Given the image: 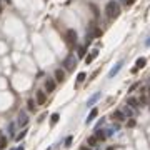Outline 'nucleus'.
Masks as SVG:
<instances>
[{
	"mask_svg": "<svg viewBox=\"0 0 150 150\" xmlns=\"http://www.w3.org/2000/svg\"><path fill=\"white\" fill-rule=\"evenodd\" d=\"M105 12H107V17L108 18H117V17L120 15V5L117 3L115 0H110L105 7Z\"/></svg>",
	"mask_w": 150,
	"mask_h": 150,
	"instance_id": "1",
	"label": "nucleus"
},
{
	"mask_svg": "<svg viewBox=\"0 0 150 150\" xmlns=\"http://www.w3.org/2000/svg\"><path fill=\"white\" fill-rule=\"evenodd\" d=\"M63 65H65V68L68 70V72H72L73 68H75V65H77L75 55H73V53H68V55L65 57V60H63Z\"/></svg>",
	"mask_w": 150,
	"mask_h": 150,
	"instance_id": "2",
	"label": "nucleus"
},
{
	"mask_svg": "<svg viewBox=\"0 0 150 150\" xmlns=\"http://www.w3.org/2000/svg\"><path fill=\"white\" fill-rule=\"evenodd\" d=\"M65 40H67V45L68 47H73V45L77 44V32L73 28H68L67 33H65Z\"/></svg>",
	"mask_w": 150,
	"mask_h": 150,
	"instance_id": "3",
	"label": "nucleus"
},
{
	"mask_svg": "<svg viewBox=\"0 0 150 150\" xmlns=\"http://www.w3.org/2000/svg\"><path fill=\"white\" fill-rule=\"evenodd\" d=\"M97 57H99V50L95 49V50H92V53H90V55L85 57V63H87V65H89V63H92V62H94Z\"/></svg>",
	"mask_w": 150,
	"mask_h": 150,
	"instance_id": "4",
	"label": "nucleus"
},
{
	"mask_svg": "<svg viewBox=\"0 0 150 150\" xmlns=\"http://www.w3.org/2000/svg\"><path fill=\"white\" fill-rule=\"evenodd\" d=\"M55 80L57 82H63V80H65V72H63L62 68H57L55 70Z\"/></svg>",
	"mask_w": 150,
	"mask_h": 150,
	"instance_id": "5",
	"label": "nucleus"
},
{
	"mask_svg": "<svg viewBox=\"0 0 150 150\" xmlns=\"http://www.w3.org/2000/svg\"><path fill=\"white\" fill-rule=\"evenodd\" d=\"M45 100H47V95H45V92H37V103H39V105H44Z\"/></svg>",
	"mask_w": 150,
	"mask_h": 150,
	"instance_id": "6",
	"label": "nucleus"
},
{
	"mask_svg": "<svg viewBox=\"0 0 150 150\" xmlns=\"http://www.w3.org/2000/svg\"><path fill=\"white\" fill-rule=\"evenodd\" d=\"M97 115H99V110H97V108H92V110H90V113H89V117H87V125H89L90 122H94V118Z\"/></svg>",
	"mask_w": 150,
	"mask_h": 150,
	"instance_id": "7",
	"label": "nucleus"
},
{
	"mask_svg": "<svg viewBox=\"0 0 150 150\" xmlns=\"http://www.w3.org/2000/svg\"><path fill=\"white\" fill-rule=\"evenodd\" d=\"M113 118H115L117 122H122V120H125V113L120 110H115L113 112Z\"/></svg>",
	"mask_w": 150,
	"mask_h": 150,
	"instance_id": "8",
	"label": "nucleus"
},
{
	"mask_svg": "<svg viewBox=\"0 0 150 150\" xmlns=\"http://www.w3.org/2000/svg\"><path fill=\"white\" fill-rule=\"evenodd\" d=\"M127 103H128L130 107H132V108H137L140 102H139L137 99H135V97H128V99H127Z\"/></svg>",
	"mask_w": 150,
	"mask_h": 150,
	"instance_id": "9",
	"label": "nucleus"
},
{
	"mask_svg": "<svg viewBox=\"0 0 150 150\" xmlns=\"http://www.w3.org/2000/svg\"><path fill=\"white\" fill-rule=\"evenodd\" d=\"M120 68H122V62H118V63H117V65L113 67V68H112L110 72H108V77H113V75H117V73H118V70H120Z\"/></svg>",
	"mask_w": 150,
	"mask_h": 150,
	"instance_id": "10",
	"label": "nucleus"
},
{
	"mask_svg": "<svg viewBox=\"0 0 150 150\" xmlns=\"http://www.w3.org/2000/svg\"><path fill=\"white\" fill-rule=\"evenodd\" d=\"M45 89L49 90V92H53V90H55V82H53V80H47V82H45Z\"/></svg>",
	"mask_w": 150,
	"mask_h": 150,
	"instance_id": "11",
	"label": "nucleus"
},
{
	"mask_svg": "<svg viewBox=\"0 0 150 150\" xmlns=\"http://www.w3.org/2000/svg\"><path fill=\"white\" fill-rule=\"evenodd\" d=\"M135 68H137V70H139V68H144L145 65H147V58H144V57H140L139 60H137V63H135Z\"/></svg>",
	"mask_w": 150,
	"mask_h": 150,
	"instance_id": "12",
	"label": "nucleus"
},
{
	"mask_svg": "<svg viewBox=\"0 0 150 150\" xmlns=\"http://www.w3.org/2000/svg\"><path fill=\"white\" fill-rule=\"evenodd\" d=\"M97 142H99V140H97V137H95V135H90L89 140H87L89 147H94V145H97Z\"/></svg>",
	"mask_w": 150,
	"mask_h": 150,
	"instance_id": "13",
	"label": "nucleus"
},
{
	"mask_svg": "<svg viewBox=\"0 0 150 150\" xmlns=\"http://www.w3.org/2000/svg\"><path fill=\"white\" fill-rule=\"evenodd\" d=\"M27 122H28L27 115H25V113H20V117H18V123H20V125H25Z\"/></svg>",
	"mask_w": 150,
	"mask_h": 150,
	"instance_id": "14",
	"label": "nucleus"
},
{
	"mask_svg": "<svg viewBox=\"0 0 150 150\" xmlns=\"http://www.w3.org/2000/svg\"><path fill=\"white\" fill-rule=\"evenodd\" d=\"M95 137H97V140H105V133H103V130H97V132H95Z\"/></svg>",
	"mask_w": 150,
	"mask_h": 150,
	"instance_id": "15",
	"label": "nucleus"
},
{
	"mask_svg": "<svg viewBox=\"0 0 150 150\" xmlns=\"http://www.w3.org/2000/svg\"><path fill=\"white\" fill-rule=\"evenodd\" d=\"M7 147V137H0V150H3Z\"/></svg>",
	"mask_w": 150,
	"mask_h": 150,
	"instance_id": "16",
	"label": "nucleus"
},
{
	"mask_svg": "<svg viewBox=\"0 0 150 150\" xmlns=\"http://www.w3.org/2000/svg\"><path fill=\"white\" fill-rule=\"evenodd\" d=\"M85 77H87V75H85V72H80V73L77 75V82H78V83H82L83 80H85Z\"/></svg>",
	"mask_w": 150,
	"mask_h": 150,
	"instance_id": "17",
	"label": "nucleus"
},
{
	"mask_svg": "<svg viewBox=\"0 0 150 150\" xmlns=\"http://www.w3.org/2000/svg\"><path fill=\"white\" fill-rule=\"evenodd\" d=\"M58 118H60V117H58V113H53V115H52V125H55V123L58 122Z\"/></svg>",
	"mask_w": 150,
	"mask_h": 150,
	"instance_id": "18",
	"label": "nucleus"
},
{
	"mask_svg": "<svg viewBox=\"0 0 150 150\" xmlns=\"http://www.w3.org/2000/svg\"><path fill=\"white\" fill-rule=\"evenodd\" d=\"M85 52H87V49L85 47H80L78 49V57H85Z\"/></svg>",
	"mask_w": 150,
	"mask_h": 150,
	"instance_id": "19",
	"label": "nucleus"
},
{
	"mask_svg": "<svg viewBox=\"0 0 150 150\" xmlns=\"http://www.w3.org/2000/svg\"><path fill=\"white\" fill-rule=\"evenodd\" d=\"M25 135H27V130H22V133H18V135H17V140H22Z\"/></svg>",
	"mask_w": 150,
	"mask_h": 150,
	"instance_id": "20",
	"label": "nucleus"
},
{
	"mask_svg": "<svg viewBox=\"0 0 150 150\" xmlns=\"http://www.w3.org/2000/svg\"><path fill=\"white\" fill-rule=\"evenodd\" d=\"M70 144H72V137H67L65 139V147H70Z\"/></svg>",
	"mask_w": 150,
	"mask_h": 150,
	"instance_id": "21",
	"label": "nucleus"
},
{
	"mask_svg": "<svg viewBox=\"0 0 150 150\" xmlns=\"http://www.w3.org/2000/svg\"><path fill=\"white\" fill-rule=\"evenodd\" d=\"M97 99H99V94H97V95H94V97H92V99L89 100V105H92V103H94V102H95Z\"/></svg>",
	"mask_w": 150,
	"mask_h": 150,
	"instance_id": "22",
	"label": "nucleus"
},
{
	"mask_svg": "<svg viewBox=\"0 0 150 150\" xmlns=\"http://www.w3.org/2000/svg\"><path fill=\"white\" fill-rule=\"evenodd\" d=\"M94 33H95V37H102V30H99V28H95Z\"/></svg>",
	"mask_w": 150,
	"mask_h": 150,
	"instance_id": "23",
	"label": "nucleus"
},
{
	"mask_svg": "<svg viewBox=\"0 0 150 150\" xmlns=\"http://www.w3.org/2000/svg\"><path fill=\"white\" fill-rule=\"evenodd\" d=\"M35 107H33V100H28V110H33Z\"/></svg>",
	"mask_w": 150,
	"mask_h": 150,
	"instance_id": "24",
	"label": "nucleus"
},
{
	"mask_svg": "<svg viewBox=\"0 0 150 150\" xmlns=\"http://www.w3.org/2000/svg\"><path fill=\"white\" fill-rule=\"evenodd\" d=\"M127 127H135V120H128V122H127Z\"/></svg>",
	"mask_w": 150,
	"mask_h": 150,
	"instance_id": "25",
	"label": "nucleus"
},
{
	"mask_svg": "<svg viewBox=\"0 0 150 150\" xmlns=\"http://www.w3.org/2000/svg\"><path fill=\"white\" fill-rule=\"evenodd\" d=\"M123 2H125V3H127L128 7H130V5H133V3H135V0H123Z\"/></svg>",
	"mask_w": 150,
	"mask_h": 150,
	"instance_id": "26",
	"label": "nucleus"
},
{
	"mask_svg": "<svg viewBox=\"0 0 150 150\" xmlns=\"http://www.w3.org/2000/svg\"><path fill=\"white\" fill-rule=\"evenodd\" d=\"M78 150H92V149H90V147H85V145H83V147H80Z\"/></svg>",
	"mask_w": 150,
	"mask_h": 150,
	"instance_id": "27",
	"label": "nucleus"
},
{
	"mask_svg": "<svg viewBox=\"0 0 150 150\" xmlns=\"http://www.w3.org/2000/svg\"><path fill=\"white\" fill-rule=\"evenodd\" d=\"M17 150H23V145H22V147H18V149H17Z\"/></svg>",
	"mask_w": 150,
	"mask_h": 150,
	"instance_id": "28",
	"label": "nucleus"
},
{
	"mask_svg": "<svg viewBox=\"0 0 150 150\" xmlns=\"http://www.w3.org/2000/svg\"><path fill=\"white\" fill-rule=\"evenodd\" d=\"M149 99H150V89H149Z\"/></svg>",
	"mask_w": 150,
	"mask_h": 150,
	"instance_id": "29",
	"label": "nucleus"
},
{
	"mask_svg": "<svg viewBox=\"0 0 150 150\" xmlns=\"http://www.w3.org/2000/svg\"><path fill=\"white\" fill-rule=\"evenodd\" d=\"M0 8H2V5H0Z\"/></svg>",
	"mask_w": 150,
	"mask_h": 150,
	"instance_id": "30",
	"label": "nucleus"
}]
</instances>
